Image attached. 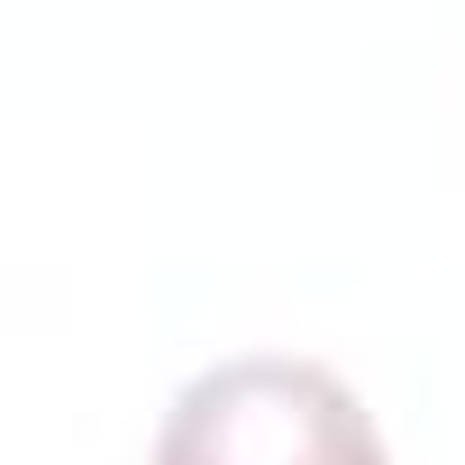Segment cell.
Instances as JSON below:
<instances>
[{
  "label": "cell",
  "mask_w": 465,
  "mask_h": 465,
  "mask_svg": "<svg viewBox=\"0 0 465 465\" xmlns=\"http://www.w3.org/2000/svg\"><path fill=\"white\" fill-rule=\"evenodd\" d=\"M155 465H383L365 401L311 356H238L183 383Z\"/></svg>",
  "instance_id": "cell-1"
}]
</instances>
